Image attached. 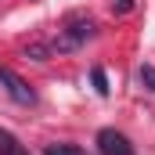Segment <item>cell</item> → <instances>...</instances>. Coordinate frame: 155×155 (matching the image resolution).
<instances>
[{"instance_id":"cell-1","label":"cell","mask_w":155,"mask_h":155,"mask_svg":"<svg viewBox=\"0 0 155 155\" xmlns=\"http://www.w3.org/2000/svg\"><path fill=\"white\" fill-rule=\"evenodd\" d=\"M97 36V22L90 18V15H69L65 18V25L58 29V40H54V47L51 51H58V54H65V51H79L87 40Z\"/></svg>"},{"instance_id":"cell-2","label":"cell","mask_w":155,"mask_h":155,"mask_svg":"<svg viewBox=\"0 0 155 155\" xmlns=\"http://www.w3.org/2000/svg\"><path fill=\"white\" fill-rule=\"evenodd\" d=\"M0 87L11 94V101H18V105H36V90L18 76L15 69H7V65H0Z\"/></svg>"},{"instance_id":"cell-3","label":"cell","mask_w":155,"mask_h":155,"mask_svg":"<svg viewBox=\"0 0 155 155\" xmlns=\"http://www.w3.org/2000/svg\"><path fill=\"white\" fill-rule=\"evenodd\" d=\"M97 152L101 155H137L134 144H130V137L119 134V130H112V126L97 130Z\"/></svg>"},{"instance_id":"cell-4","label":"cell","mask_w":155,"mask_h":155,"mask_svg":"<svg viewBox=\"0 0 155 155\" xmlns=\"http://www.w3.org/2000/svg\"><path fill=\"white\" fill-rule=\"evenodd\" d=\"M0 155H29V152L18 144V137H15V134L0 130Z\"/></svg>"},{"instance_id":"cell-5","label":"cell","mask_w":155,"mask_h":155,"mask_svg":"<svg viewBox=\"0 0 155 155\" xmlns=\"http://www.w3.org/2000/svg\"><path fill=\"white\" fill-rule=\"evenodd\" d=\"M25 58H33V61H51V43H43V40L25 43Z\"/></svg>"},{"instance_id":"cell-6","label":"cell","mask_w":155,"mask_h":155,"mask_svg":"<svg viewBox=\"0 0 155 155\" xmlns=\"http://www.w3.org/2000/svg\"><path fill=\"white\" fill-rule=\"evenodd\" d=\"M137 79H141V87L148 94H155V65H141L137 69Z\"/></svg>"},{"instance_id":"cell-7","label":"cell","mask_w":155,"mask_h":155,"mask_svg":"<svg viewBox=\"0 0 155 155\" xmlns=\"http://www.w3.org/2000/svg\"><path fill=\"white\" fill-rule=\"evenodd\" d=\"M90 83H94V90H97L101 97L108 94V76H105V69H101V65H97V69H90Z\"/></svg>"},{"instance_id":"cell-8","label":"cell","mask_w":155,"mask_h":155,"mask_svg":"<svg viewBox=\"0 0 155 155\" xmlns=\"http://www.w3.org/2000/svg\"><path fill=\"white\" fill-rule=\"evenodd\" d=\"M43 155H83V148H76V144H58L54 141V144L43 148Z\"/></svg>"},{"instance_id":"cell-9","label":"cell","mask_w":155,"mask_h":155,"mask_svg":"<svg viewBox=\"0 0 155 155\" xmlns=\"http://www.w3.org/2000/svg\"><path fill=\"white\" fill-rule=\"evenodd\" d=\"M134 4H137V0H112V11H116V15H130Z\"/></svg>"}]
</instances>
